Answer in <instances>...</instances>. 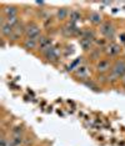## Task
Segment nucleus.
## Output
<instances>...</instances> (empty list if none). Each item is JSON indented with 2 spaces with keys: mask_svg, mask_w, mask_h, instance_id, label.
Returning a JSON list of instances; mask_svg holds the SVG:
<instances>
[{
  "mask_svg": "<svg viewBox=\"0 0 125 146\" xmlns=\"http://www.w3.org/2000/svg\"><path fill=\"white\" fill-rule=\"evenodd\" d=\"M25 34H26V39H33V40H39L40 39V29L35 23H31L25 28Z\"/></svg>",
  "mask_w": 125,
  "mask_h": 146,
  "instance_id": "nucleus-1",
  "label": "nucleus"
},
{
  "mask_svg": "<svg viewBox=\"0 0 125 146\" xmlns=\"http://www.w3.org/2000/svg\"><path fill=\"white\" fill-rule=\"evenodd\" d=\"M15 29L11 24H9L8 21H3L1 23V34L5 36V38H10V36L14 34Z\"/></svg>",
  "mask_w": 125,
  "mask_h": 146,
  "instance_id": "nucleus-2",
  "label": "nucleus"
},
{
  "mask_svg": "<svg viewBox=\"0 0 125 146\" xmlns=\"http://www.w3.org/2000/svg\"><path fill=\"white\" fill-rule=\"evenodd\" d=\"M113 72L116 78L125 75V61H116V64L113 66Z\"/></svg>",
  "mask_w": 125,
  "mask_h": 146,
  "instance_id": "nucleus-3",
  "label": "nucleus"
},
{
  "mask_svg": "<svg viewBox=\"0 0 125 146\" xmlns=\"http://www.w3.org/2000/svg\"><path fill=\"white\" fill-rule=\"evenodd\" d=\"M96 69H98V71L99 72H106V71H109L110 69H113V68H111L110 61L108 60V59H101V60L98 62Z\"/></svg>",
  "mask_w": 125,
  "mask_h": 146,
  "instance_id": "nucleus-4",
  "label": "nucleus"
},
{
  "mask_svg": "<svg viewBox=\"0 0 125 146\" xmlns=\"http://www.w3.org/2000/svg\"><path fill=\"white\" fill-rule=\"evenodd\" d=\"M38 44H39V48L41 49L43 51H47L48 49H50L51 46V40L49 38H47V36H40V39L38 40Z\"/></svg>",
  "mask_w": 125,
  "mask_h": 146,
  "instance_id": "nucleus-5",
  "label": "nucleus"
},
{
  "mask_svg": "<svg viewBox=\"0 0 125 146\" xmlns=\"http://www.w3.org/2000/svg\"><path fill=\"white\" fill-rule=\"evenodd\" d=\"M101 33H103L104 35H106L108 38H110V36L114 35V29L109 23H106V24H104L103 26H101Z\"/></svg>",
  "mask_w": 125,
  "mask_h": 146,
  "instance_id": "nucleus-6",
  "label": "nucleus"
},
{
  "mask_svg": "<svg viewBox=\"0 0 125 146\" xmlns=\"http://www.w3.org/2000/svg\"><path fill=\"white\" fill-rule=\"evenodd\" d=\"M75 75L79 76V78H81V79L88 78V75H89L88 68L86 66H79V68H76V70H75Z\"/></svg>",
  "mask_w": 125,
  "mask_h": 146,
  "instance_id": "nucleus-7",
  "label": "nucleus"
},
{
  "mask_svg": "<svg viewBox=\"0 0 125 146\" xmlns=\"http://www.w3.org/2000/svg\"><path fill=\"white\" fill-rule=\"evenodd\" d=\"M44 55H45V58L49 59V60H51V61H55L58 59V54H57V51H55L54 48H50V49H48L47 51H44Z\"/></svg>",
  "mask_w": 125,
  "mask_h": 146,
  "instance_id": "nucleus-8",
  "label": "nucleus"
},
{
  "mask_svg": "<svg viewBox=\"0 0 125 146\" xmlns=\"http://www.w3.org/2000/svg\"><path fill=\"white\" fill-rule=\"evenodd\" d=\"M38 46V41L33 40V39H26L24 41V48L28 49V50H35Z\"/></svg>",
  "mask_w": 125,
  "mask_h": 146,
  "instance_id": "nucleus-9",
  "label": "nucleus"
},
{
  "mask_svg": "<svg viewBox=\"0 0 125 146\" xmlns=\"http://www.w3.org/2000/svg\"><path fill=\"white\" fill-rule=\"evenodd\" d=\"M89 20L93 23V24L98 25V24H100L103 19H101V15L98 14V13H91V14L89 15Z\"/></svg>",
  "mask_w": 125,
  "mask_h": 146,
  "instance_id": "nucleus-10",
  "label": "nucleus"
},
{
  "mask_svg": "<svg viewBox=\"0 0 125 146\" xmlns=\"http://www.w3.org/2000/svg\"><path fill=\"white\" fill-rule=\"evenodd\" d=\"M68 15H70V14H69V11H68V9L61 8V9H59V10H58V18H59V20H65V19L68 18Z\"/></svg>",
  "mask_w": 125,
  "mask_h": 146,
  "instance_id": "nucleus-11",
  "label": "nucleus"
},
{
  "mask_svg": "<svg viewBox=\"0 0 125 146\" xmlns=\"http://www.w3.org/2000/svg\"><path fill=\"white\" fill-rule=\"evenodd\" d=\"M4 14L6 15V18H13V16H16V9L14 6H9V8L4 9Z\"/></svg>",
  "mask_w": 125,
  "mask_h": 146,
  "instance_id": "nucleus-12",
  "label": "nucleus"
},
{
  "mask_svg": "<svg viewBox=\"0 0 125 146\" xmlns=\"http://www.w3.org/2000/svg\"><path fill=\"white\" fill-rule=\"evenodd\" d=\"M110 50L109 51H108V54H109L110 56H113V55H116L118 54V52H119L120 51V49H119V46H116V45H111L110 46Z\"/></svg>",
  "mask_w": 125,
  "mask_h": 146,
  "instance_id": "nucleus-13",
  "label": "nucleus"
},
{
  "mask_svg": "<svg viewBox=\"0 0 125 146\" xmlns=\"http://www.w3.org/2000/svg\"><path fill=\"white\" fill-rule=\"evenodd\" d=\"M70 19L73 21H76L80 19V13L76 11V10H73V11H70Z\"/></svg>",
  "mask_w": 125,
  "mask_h": 146,
  "instance_id": "nucleus-14",
  "label": "nucleus"
},
{
  "mask_svg": "<svg viewBox=\"0 0 125 146\" xmlns=\"http://www.w3.org/2000/svg\"><path fill=\"white\" fill-rule=\"evenodd\" d=\"M123 85H124V88H125V78L123 79Z\"/></svg>",
  "mask_w": 125,
  "mask_h": 146,
  "instance_id": "nucleus-15",
  "label": "nucleus"
}]
</instances>
